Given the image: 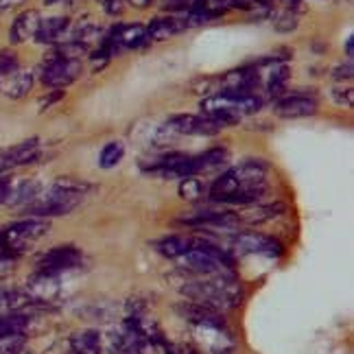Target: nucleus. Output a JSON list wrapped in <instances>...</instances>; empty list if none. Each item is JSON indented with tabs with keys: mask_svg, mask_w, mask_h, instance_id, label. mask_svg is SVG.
<instances>
[{
	"mask_svg": "<svg viewBox=\"0 0 354 354\" xmlns=\"http://www.w3.org/2000/svg\"><path fill=\"white\" fill-rule=\"evenodd\" d=\"M81 195L71 193V190H64L57 186H50L48 190H39L35 199H31L26 206H22V214L26 216H35V219H48V216H64L71 214L79 203Z\"/></svg>",
	"mask_w": 354,
	"mask_h": 354,
	"instance_id": "7ed1b4c3",
	"label": "nucleus"
},
{
	"mask_svg": "<svg viewBox=\"0 0 354 354\" xmlns=\"http://www.w3.org/2000/svg\"><path fill=\"white\" fill-rule=\"evenodd\" d=\"M101 3H105V0H101Z\"/></svg>",
	"mask_w": 354,
	"mask_h": 354,
	"instance_id": "ea45409f",
	"label": "nucleus"
},
{
	"mask_svg": "<svg viewBox=\"0 0 354 354\" xmlns=\"http://www.w3.org/2000/svg\"><path fill=\"white\" fill-rule=\"evenodd\" d=\"M284 210H287V206L280 201L276 203H261V206H252V208H245L241 212H234L236 214V221L239 225H261V223H267L271 219H276V216H280Z\"/></svg>",
	"mask_w": 354,
	"mask_h": 354,
	"instance_id": "4468645a",
	"label": "nucleus"
},
{
	"mask_svg": "<svg viewBox=\"0 0 354 354\" xmlns=\"http://www.w3.org/2000/svg\"><path fill=\"white\" fill-rule=\"evenodd\" d=\"M71 29V18L66 16H53L46 20H39L37 33H35V42L37 44H59L64 35Z\"/></svg>",
	"mask_w": 354,
	"mask_h": 354,
	"instance_id": "dca6fc26",
	"label": "nucleus"
},
{
	"mask_svg": "<svg viewBox=\"0 0 354 354\" xmlns=\"http://www.w3.org/2000/svg\"><path fill=\"white\" fill-rule=\"evenodd\" d=\"M230 245L236 254H261V256H280L282 245L274 236L261 232H236L230 239Z\"/></svg>",
	"mask_w": 354,
	"mask_h": 354,
	"instance_id": "1a4fd4ad",
	"label": "nucleus"
},
{
	"mask_svg": "<svg viewBox=\"0 0 354 354\" xmlns=\"http://www.w3.org/2000/svg\"><path fill=\"white\" fill-rule=\"evenodd\" d=\"M175 282V289L180 291L190 302H197L210 308H236L243 302V287L241 280L232 274H212V276H195L182 271V276H171Z\"/></svg>",
	"mask_w": 354,
	"mask_h": 354,
	"instance_id": "f257e3e1",
	"label": "nucleus"
},
{
	"mask_svg": "<svg viewBox=\"0 0 354 354\" xmlns=\"http://www.w3.org/2000/svg\"><path fill=\"white\" fill-rule=\"evenodd\" d=\"M33 73H29V71H18L16 73H11V75H7V81H5V94L9 99H22V97H26L29 94V90L33 88Z\"/></svg>",
	"mask_w": 354,
	"mask_h": 354,
	"instance_id": "a211bd4d",
	"label": "nucleus"
},
{
	"mask_svg": "<svg viewBox=\"0 0 354 354\" xmlns=\"http://www.w3.org/2000/svg\"><path fill=\"white\" fill-rule=\"evenodd\" d=\"M24 348V335H9L0 339V354H16Z\"/></svg>",
	"mask_w": 354,
	"mask_h": 354,
	"instance_id": "c756f323",
	"label": "nucleus"
},
{
	"mask_svg": "<svg viewBox=\"0 0 354 354\" xmlns=\"http://www.w3.org/2000/svg\"><path fill=\"white\" fill-rule=\"evenodd\" d=\"M122 158H125V142H122V140H112V142H107L101 149L99 167L101 169H114L116 165H120Z\"/></svg>",
	"mask_w": 354,
	"mask_h": 354,
	"instance_id": "5701e85b",
	"label": "nucleus"
},
{
	"mask_svg": "<svg viewBox=\"0 0 354 354\" xmlns=\"http://www.w3.org/2000/svg\"><path fill=\"white\" fill-rule=\"evenodd\" d=\"M297 24H299V20H297V13L293 9L280 11L278 16H276V20H274L276 31H280V33H291V31H295Z\"/></svg>",
	"mask_w": 354,
	"mask_h": 354,
	"instance_id": "bb28decb",
	"label": "nucleus"
},
{
	"mask_svg": "<svg viewBox=\"0 0 354 354\" xmlns=\"http://www.w3.org/2000/svg\"><path fill=\"white\" fill-rule=\"evenodd\" d=\"M127 3L133 7V9H147L153 5V0H127Z\"/></svg>",
	"mask_w": 354,
	"mask_h": 354,
	"instance_id": "c9c22d12",
	"label": "nucleus"
},
{
	"mask_svg": "<svg viewBox=\"0 0 354 354\" xmlns=\"http://www.w3.org/2000/svg\"><path fill=\"white\" fill-rule=\"evenodd\" d=\"M20 68L18 55L13 50H0V77H7Z\"/></svg>",
	"mask_w": 354,
	"mask_h": 354,
	"instance_id": "c85d7f7f",
	"label": "nucleus"
},
{
	"mask_svg": "<svg viewBox=\"0 0 354 354\" xmlns=\"http://www.w3.org/2000/svg\"><path fill=\"white\" fill-rule=\"evenodd\" d=\"M193 241H195V236H167V239L153 243V248L165 258L175 261L177 256H182L186 250L193 248Z\"/></svg>",
	"mask_w": 354,
	"mask_h": 354,
	"instance_id": "412c9836",
	"label": "nucleus"
},
{
	"mask_svg": "<svg viewBox=\"0 0 354 354\" xmlns=\"http://www.w3.org/2000/svg\"><path fill=\"white\" fill-rule=\"evenodd\" d=\"M101 335L97 330H81L71 337V352L75 354H101Z\"/></svg>",
	"mask_w": 354,
	"mask_h": 354,
	"instance_id": "6ab92c4d",
	"label": "nucleus"
},
{
	"mask_svg": "<svg viewBox=\"0 0 354 354\" xmlns=\"http://www.w3.org/2000/svg\"><path fill=\"white\" fill-rule=\"evenodd\" d=\"M184 354H199L197 350H188V352H184Z\"/></svg>",
	"mask_w": 354,
	"mask_h": 354,
	"instance_id": "4c0bfd02",
	"label": "nucleus"
},
{
	"mask_svg": "<svg viewBox=\"0 0 354 354\" xmlns=\"http://www.w3.org/2000/svg\"><path fill=\"white\" fill-rule=\"evenodd\" d=\"M317 97L315 92H304V90H295L287 97H278V101L274 103V114L280 118H306L317 114Z\"/></svg>",
	"mask_w": 354,
	"mask_h": 354,
	"instance_id": "0eeeda50",
	"label": "nucleus"
},
{
	"mask_svg": "<svg viewBox=\"0 0 354 354\" xmlns=\"http://www.w3.org/2000/svg\"><path fill=\"white\" fill-rule=\"evenodd\" d=\"M53 186H57V188H64V190H71V193H77V195H88L90 190H92V184L84 182V180H77V177H57L55 182H53Z\"/></svg>",
	"mask_w": 354,
	"mask_h": 354,
	"instance_id": "393cba45",
	"label": "nucleus"
},
{
	"mask_svg": "<svg viewBox=\"0 0 354 354\" xmlns=\"http://www.w3.org/2000/svg\"><path fill=\"white\" fill-rule=\"evenodd\" d=\"M333 94V101L342 107H352V101H354V90L350 86H335L330 90Z\"/></svg>",
	"mask_w": 354,
	"mask_h": 354,
	"instance_id": "7c9ffc66",
	"label": "nucleus"
},
{
	"mask_svg": "<svg viewBox=\"0 0 354 354\" xmlns=\"http://www.w3.org/2000/svg\"><path fill=\"white\" fill-rule=\"evenodd\" d=\"M103 9H105L107 13H110V16H120L122 9H125V7H122V0H105V3H103Z\"/></svg>",
	"mask_w": 354,
	"mask_h": 354,
	"instance_id": "f704fd0d",
	"label": "nucleus"
},
{
	"mask_svg": "<svg viewBox=\"0 0 354 354\" xmlns=\"http://www.w3.org/2000/svg\"><path fill=\"white\" fill-rule=\"evenodd\" d=\"M193 339L203 354H232L236 350L234 337L230 335L225 324H190Z\"/></svg>",
	"mask_w": 354,
	"mask_h": 354,
	"instance_id": "423d86ee",
	"label": "nucleus"
},
{
	"mask_svg": "<svg viewBox=\"0 0 354 354\" xmlns=\"http://www.w3.org/2000/svg\"><path fill=\"white\" fill-rule=\"evenodd\" d=\"M31 317L26 313H7L0 315V339L9 335H24L29 328Z\"/></svg>",
	"mask_w": 354,
	"mask_h": 354,
	"instance_id": "4be33fe9",
	"label": "nucleus"
},
{
	"mask_svg": "<svg viewBox=\"0 0 354 354\" xmlns=\"http://www.w3.org/2000/svg\"><path fill=\"white\" fill-rule=\"evenodd\" d=\"M190 92L210 97L212 92H219V77H201V79L193 81V84H190Z\"/></svg>",
	"mask_w": 354,
	"mask_h": 354,
	"instance_id": "cd10ccee",
	"label": "nucleus"
},
{
	"mask_svg": "<svg viewBox=\"0 0 354 354\" xmlns=\"http://www.w3.org/2000/svg\"><path fill=\"white\" fill-rule=\"evenodd\" d=\"M291 77V71L287 64H280V66H274V71H271L269 79H267V94L269 97H280V94L287 90V81Z\"/></svg>",
	"mask_w": 354,
	"mask_h": 354,
	"instance_id": "b1692460",
	"label": "nucleus"
},
{
	"mask_svg": "<svg viewBox=\"0 0 354 354\" xmlns=\"http://www.w3.org/2000/svg\"><path fill=\"white\" fill-rule=\"evenodd\" d=\"M64 90H53L48 97H44L42 101H39V107H42V110H48V107L53 105V103H57L59 99H64Z\"/></svg>",
	"mask_w": 354,
	"mask_h": 354,
	"instance_id": "72a5a7b5",
	"label": "nucleus"
},
{
	"mask_svg": "<svg viewBox=\"0 0 354 354\" xmlns=\"http://www.w3.org/2000/svg\"><path fill=\"white\" fill-rule=\"evenodd\" d=\"M39 138H29V140H22L18 145H11L7 149L0 151V173H9L13 169H20L35 162L39 158Z\"/></svg>",
	"mask_w": 354,
	"mask_h": 354,
	"instance_id": "9b49d317",
	"label": "nucleus"
},
{
	"mask_svg": "<svg viewBox=\"0 0 354 354\" xmlns=\"http://www.w3.org/2000/svg\"><path fill=\"white\" fill-rule=\"evenodd\" d=\"M118 42L122 48H140L149 44L147 26L142 24H118Z\"/></svg>",
	"mask_w": 354,
	"mask_h": 354,
	"instance_id": "aec40b11",
	"label": "nucleus"
},
{
	"mask_svg": "<svg viewBox=\"0 0 354 354\" xmlns=\"http://www.w3.org/2000/svg\"><path fill=\"white\" fill-rule=\"evenodd\" d=\"M180 197L186 199V201H197L203 197V186L197 177H186L180 184Z\"/></svg>",
	"mask_w": 354,
	"mask_h": 354,
	"instance_id": "a878e982",
	"label": "nucleus"
},
{
	"mask_svg": "<svg viewBox=\"0 0 354 354\" xmlns=\"http://www.w3.org/2000/svg\"><path fill=\"white\" fill-rule=\"evenodd\" d=\"M39 20H42V18H39V11H35V9L22 11L20 16L11 22L9 42L11 44H24V42H29V39L35 37V33H37Z\"/></svg>",
	"mask_w": 354,
	"mask_h": 354,
	"instance_id": "ddd939ff",
	"label": "nucleus"
},
{
	"mask_svg": "<svg viewBox=\"0 0 354 354\" xmlns=\"http://www.w3.org/2000/svg\"><path fill=\"white\" fill-rule=\"evenodd\" d=\"M18 256H11V254H0V278L13 269V263H16Z\"/></svg>",
	"mask_w": 354,
	"mask_h": 354,
	"instance_id": "473e14b6",
	"label": "nucleus"
},
{
	"mask_svg": "<svg viewBox=\"0 0 354 354\" xmlns=\"http://www.w3.org/2000/svg\"><path fill=\"white\" fill-rule=\"evenodd\" d=\"M267 175H269V165L265 160L258 158L243 160L241 165L227 169L212 182L210 199L225 203L230 197L248 193V190L267 188Z\"/></svg>",
	"mask_w": 354,
	"mask_h": 354,
	"instance_id": "f03ea898",
	"label": "nucleus"
},
{
	"mask_svg": "<svg viewBox=\"0 0 354 354\" xmlns=\"http://www.w3.org/2000/svg\"><path fill=\"white\" fill-rule=\"evenodd\" d=\"M149 350H156V346L145 342L125 322L118 330L107 335V354H149Z\"/></svg>",
	"mask_w": 354,
	"mask_h": 354,
	"instance_id": "9d476101",
	"label": "nucleus"
},
{
	"mask_svg": "<svg viewBox=\"0 0 354 354\" xmlns=\"http://www.w3.org/2000/svg\"><path fill=\"white\" fill-rule=\"evenodd\" d=\"M167 125L175 133H184V136H216L223 127L219 122H214L212 118L203 116V114H173Z\"/></svg>",
	"mask_w": 354,
	"mask_h": 354,
	"instance_id": "f8f14e48",
	"label": "nucleus"
},
{
	"mask_svg": "<svg viewBox=\"0 0 354 354\" xmlns=\"http://www.w3.org/2000/svg\"><path fill=\"white\" fill-rule=\"evenodd\" d=\"M48 232V221L44 219H22L18 223H11L7 227L0 230V236H3V252L11 256H20L26 252L35 241H39Z\"/></svg>",
	"mask_w": 354,
	"mask_h": 354,
	"instance_id": "20e7f679",
	"label": "nucleus"
},
{
	"mask_svg": "<svg viewBox=\"0 0 354 354\" xmlns=\"http://www.w3.org/2000/svg\"><path fill=\"white\" fill-rule=\"evenodd\" d=\"M16 354H31V352H26V350L22 348V350H20V352H16Z\"/></svg>",
	"mask_w": 354,
	"mask_h": 354,
	"instance_id": "58836bf2",
	"label": "nucleus"
},
{
	"mask_svg": "<svg viewBox=\"0 0 354 354\" xmlns=\"http://www.w3.org/2000/svg\"><path fill=\"white\" fill-rule=\"evenodd\" d=\"M26 293L33 297V302L39 304H48L53 297L59 293V284L55 274H44V271H37V274L29 280V287Z\"/></svg>",
	"mask_w": 354,
	"mask_h": 354,
	"instance_id": "2eb2a0df",
	"label": "nucleus"
},
{
	"mask_svg": "<svg viewBox=\"0 0 354 354\" xmlns=\"http://www.w3.org/2000/svg\"><path fill=\"white\" fill-rule=\"evenodd\" d=\"M81 263H84V254H81L75 245H57V248L44 252L37 258V271L59 276L62 271L77 269Z\"/></svg>",
	"mask_w": 354,
	"mask_h": 354,
	"instance_id": "6e6552de",
	"label": "nucleus"
},
{
	"mask_svg": "<svg viewBox=\"0 0 354 354\" xmlns=\"http://www.w3.org/2000/svg\"><path fill=\"white\" fill-rule=\"evenodd\" d=\"M352 75H354V68H352V62L348 59L346 64H339L337 68H335V73H333V77L335 79H339V81H350L352 79Z\"/></svg>",
	"mask_w": 354,
	"mask_h": 354,
	"instance_id": "2f4dec72",
	"label": "nucleus"
},
{
	"mask_svg": "<svg viewBox=\"0 0 354 354\" xmlns=\"http://www.w3.org/2000/svg\"><path fill=\"white\" fill-rule=\"evenodd\" d=\"M346 55L352 62V37H348V42H346Z\"/></svg>",
	"mask_w": 354,
	"mask_h": 354,
	"instance_id": "e433bc0d",
	"label": "nucleus"
},
{
	"mask_svg": "<svg viewBox=\"0 0 354 354\" xmlns=\"http://www.w3.org/2000/svg\"><path fill=\"white\" fill-rule=\"evenodd\" d=\"M182 31H186L182 16H162L149 22L147 37H149V42H167V39L175 37Z\"/></svg>",
	"mask_w": 354,
	"mask_h": 354,
	"instance_id": "f3484780",
	"label": "nucleus"
},
{
	"mask_svg": "<svg viewBox=\"0 0 354 354\" xmlns=\"http://www.w3.org/2000/svg\"><path fill=\"white\" fill-rule=\"evenodd\" d=\"M84 73V66H81V59H68V57H62V55H53L42 64L39 68V81L46 86V88H53V90H64L71 84L81 77Z\"/></svg>",
	"mask_w": 354,
	"mask_h": 354,
	"instance_id": "39448f33",
	"label": "nucleus"
}]
</instances>
